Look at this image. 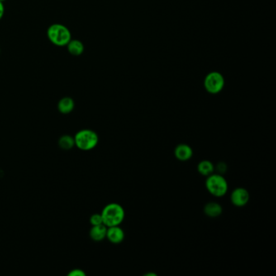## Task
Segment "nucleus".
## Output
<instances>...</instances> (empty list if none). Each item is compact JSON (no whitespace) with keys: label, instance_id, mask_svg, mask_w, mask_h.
<instances>
[{"label":"nucleus","instance_id":"obj_14","mask_svg":"<svg viewBox=\"0 0 276 276\" xmlns=\"http://www.w3.org/2000/svg\"><path fill=\"white\" fill-rule=\"evenodd\" d=\"M59 146L63 150H71L72 148L76 146L74 137H72L69 135L61 136L59 139Z\"/></svg>","mask_w":276,"mask_h":276},{"label":"nucleus","instance_id":"obj_19","mask_svg":"<svg viewBox=\"0 0 276 276\" xmlns=\"http://www.w3.org/2000/svg\"><path fill=\"white\" fill-rule=\"evenodd\" d=\"M5 0H0V2H4Z\"/></svg>","mask_w":276,"mask_h":276},{"label":"nucleus","instance_id":"obj_16","mask_svg":"<svg viewBox=\"0 0 276 276\" xmlns=\"http://www.w3.org/2000/svg\"><path fill=\"white\" fill-rule=\"evenodd\" d=\"M86 273L81 269H73L68 273V276H85Z\"/></svg>","mask_w":276,"mask_h":276},{"label":"nucleus","instance_id":"obj_1","mask_svg":"<svg viewBox=\"0 0 276 276\" xmlns=\"http://www.w3.org/2000/svg\"><path fill=\"white\" fill-rule=\"evenodd\" d=\"M101 214L103 219V224L106 227L120 225L125 219L123 207L116 202H111L106 205Z\"/></svg>","mask_w":276,"mask_h":276},{"label":"nucleus","instance_id":"obj_9","mask_svg":"<svg viewBox=\"0 0 276 276\" xmlns=\"http://www.w3.org/2000/svg\"><path fill=\"white\" fill-rule=\"evenodd\" d=\"M107 227L105 225H95L90 229L89 236L94 241H101L106 238Z\"/></svg>","mask_w":276,"mask_h":276},{"label":"nucleus","instance_id":"obj_11","mask_svg":"<svg viewBox=\"0 0 276 276\" xmlns=\"http://www.w3.org/2000/svg\"><path fill=\"white\" fill-rule=\"evenodd\" d=\"M66 46L68 47L70 54L74 56H79L84 51V45H83V42L77 39H71Z\"/></svg>","mask_w":276,"mask_h":276},{"label":"nucleus","instance_id":"obj_10","mask_svg":"<svg viewBox=\"0 0 276 276\" xmlns=\"http://www.w3.org/2000/svg\"><path fill=\"white\" fill-rule=\"evenodd\" d=\"M74 109L75 101L72 97H63L58 103V110L63 115H68L72 113Z\"/></svg>","mask_w":276,"mask_h":276},{"label":"nucleus","instance_id":"obj_12","mask_svg":"<svg viewBox=\"0 0 276 276\" xmlns=\"http://www.w3.org/2000/svg\"><path fill=\"white\" fill-rule=\"evenodd\" d=\"M203 211L209 217L216 218L222 214L223 208L218 202H210L205 205Z\"/></svg>","mask_w":276,"mask_h":276},{"label":"nucleus","instance_id":"obj_6","mask_svg":"<svg viewBox=\"0 0 276 276\" xmlns=\"http://www.w3.org/2000/svg\"><path fill=\"white\" fill-rule=\"evenodd\" d=\"M249 197L250 196L249 191H247L246 189L238 187L232 192L230 199L235 207H245L249 202Z\"/></svg>","mask_w":276,"mask_h":276},{"label":"nucleus","instance_id":"obj_17","mask_svg":"<svg viewBox=\"0 0 276 276\" xmlns=\"http://www.w3.org/2000/svg\"><path fill=\"white\" fill-rule=\"evenodd\" d=\"M217 169L220 172V174H221V173L226 172L227 166H226V164L225 163H220V164H218Z\"/></svg>","mask_w":276,"mask_h":276},{"label":"nucleus","instance_id":"obj_15","mask_svg":"<svg viewBox=\"0 0 276 276\" xmlns=\"http://www.w3.org/2000/svg\"><path fill=\"white\" fill-rule=\"evenodd\" d=\"M89 221L90 224L92 225V226H95V225H104L103 219H102L101 214H93V215L91 216V217H90Z\"/></svg>","mask_w":276,"mask_h":276},{"label":"nucleus","instance_id":"obj_5","mask_svg":"<svg viewBox=\"0 0 276 276\" xmlns=\"http://www.w3.org/2000/svg\"><path fill=\"white\" fill-rule=\"evenodd\" d=\"M225 78L220 72H210L204 79V88L211 94H217L225 87Z\"/></svg>","mask_w":276,"mask_h":276},{"label":"nucleus","instance_id":"obj_3","mask_svg":"<svg viewBox=\"0 0 276 276\" xmlns=\"http://www.w3.org/2000/svg\"><path fill=\"white\" fill-rule=\"evenodd\" d=\"M76 147L81 151H91L97 146L99 136L97 132L90 129L79 130L74 136Z\"/></svg>","mask_w":276,"mask_h":276},{"label":"nucleus","instance_id":"obj_2","mask_svg":"<svg viewBox=\"0 0 276 276\" xmlns=\"http://www.w3.org/2000/svg\"><path fill=\"white\" fill-rule=\"evenodd\" d=\"M46 34L52 44L60 47L66 46L72 39V34L69 29L62 24H53L50 25L48 28Z\"/></svg>","mask_w":276,"mask_h":276},{"label":"nucleus","instance_id":"obj_13","mask_svg":"<svg viewBox=\"0 0 276 276\" xmlns=\"http://www.w3.org/2000/svg\"><path fill=\"white\" fill-rule=\"evenodd\" d=\"M197 172L202 176H207L211 175L214 173L215 171V166H214L213 163L210 161V160H207V159H204V160H202L200 161L197 164Z\"/></svg>","mask_w":276,"mask_h":276},{"label":"nucleus","instance_id":"obj_20","mask_svg":"<svg viewBox=\"0 0 276 276\" xmlns=\"http://www.w3.org/2000/svg\"><path fill=\"white\" fill-rule=\"evenodd\" d=\"M0 54H1V49H0Z\"/></svg>","mask_w":276,"mask_h":276},{"label":"nucleus","instance_id":"obj_4","mask_svg":"<svg viewBox=\"0 0 276 276\" xmlns=\"http://www.w3.org/2000/svg\"><path fill=\"white\" fill-rule=\"evenodd\" d=\"M205 186L207 191L215 197H222L225 196L229 190V185L224 176L220 173H212L207 176Z\"/></svg>","mask_w":276,"mask_h":276},{"label":"nucleus","instance_id":"obj_8","mask_svg":"<svg viewBox=\"0 0 276 276\" xmlns=\"http://www.w3.org/2000/svg\"><path fill=\"white\" fill-rule=\"evenodd\" d=\"M174 155L180 161H187L193 157V149L188 144H178L174 150Z\"/></svg>","mask_w":276,"mask_h":276},{"label":"nucleus","instance_id":"obj_7","mask_svg":"<svg viewBox=\"0 0 276 276\" xmlns=\"http://www.w3.org/2000/svg\"><path fill=\"white\" fill-rule=\"evenodd\" d=\"M106 238L108 239L110 242L118 245L123 241L124 238H125V233H124L123 229L120 227V225L107 227Z\"/></svg>","mask_w":276,"mask_h":276},{"label":"nucleus","instance_id":"obj_18","mask_svg":"<svg viewBox=\"0 0 276 276\" xmlns=\"http://www.w3.org/2000/svg\"><path fill=\"white\" fill-rule=\"evenodd\" d=\"M4 11V5H3L2 2H0V20H2V17H3Z\"/></svg>","mask_w":276,"mask_h":276}]
</instances>
